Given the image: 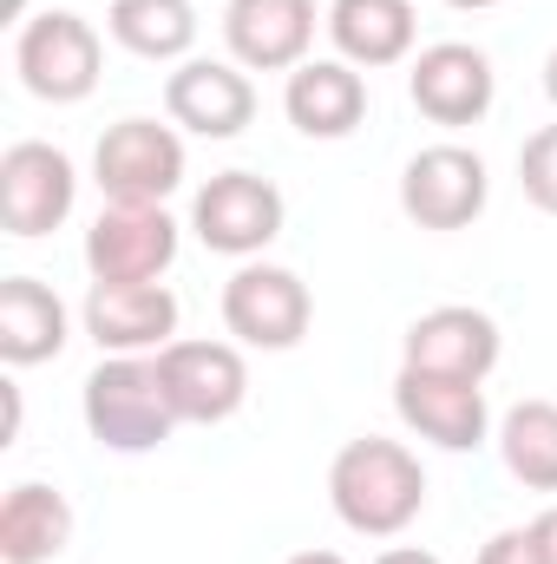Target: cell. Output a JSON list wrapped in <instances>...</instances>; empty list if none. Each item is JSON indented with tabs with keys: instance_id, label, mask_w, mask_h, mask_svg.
<instances>
[{
	"instance_id": "cell-12",
	"label": "cell",
	"mask_w": 557,
	"mask_h": 564,
	"mask_svg": "<svg viewBox=\"0 0 557 564\" xmlns=\"http://www.w3.org/2000/svg\"><path fill=\"white\" fill-rule=\"evenodd\" d=\"M86 335L106 355L171 348V335H177V295L164 282H92V295H86Z\"/></svg>"
},
{
	"instance_id": "cell-24",
	"label": "cell",
	"mask_w": 557,
	"mask_h": 564,
	"mask_svg": "<svg viewBox=\"0 0 557 564\" xmlns=\"http://www.w3.org/2000/svg\"><path fill=\"white\" fill-rule=\"evenodd\" d=\"M479 564H545V558H538L532 532H499V539L479 552Z\"/></svg>"
},
{
	"instance_id": "cell-15",
	"label": "cell",
	"mask_w": 557,
	"mask_h": 564,
	"mask_svg": "<svg viewBox=\"0 0 557 564\" xmlns=\"http://www.w3.org/2000/svg\"><path fill=\"white\" fill-rule=\"evenodd\" d=\"M394 401H401V421L414 426L419 440H433V446L466 453V446L485 440V394H479V381H446V375L401 368Z\"/></svg>"
},
{
	"instance_id": "cell-4",
	"label": "cell",
	"mask_w": 557,
	"mask_h": 564,
	"mask_svg": "<svg viewBox=\"0 0 557 564\" xmlns=\"http://www.w3.org/2000/svg\"><path fill=\"white\" fill-rule=\"evenodd\" d=\"M177 257V224L164 204H106L86 230L92 282H157Z\"/></svg>"
},
{
	"instance_id": "cell-13",
	"label": "cell",
	"mask_w": 557,
	"mask_h": 564,
	"mask_svg": "<svg viewBox=\"0 0 557 564\" xmlns=\"http://www.w3.org/2000/svg\"><path fill=\"white\" fill-rule=\"evenodd\" d=\"M407 93H414V106L433 126H472L492 106V59L479 46H466V40H439L414 59Z\"/></svg>"
},
{
	"instance_id": "cell-19",
	"label": "cell",
	"mask_w": 557,
	"mask_h": 564,
	"mask_svg": "<svg viewBox=\"0 0 557 564\" xmlns=\"http://www.w3.org/2000/svg\"><path fill=\"white\" fill-rule=\"evenodd\" d=\"M73 539V506L53 486H13L0 499V564H46Z\"/></svg>"
},
{
	"instance_id": "cell-11",
	"label": "cell",
	"mask_w": 557,
	"mask_h": 564,
	"mask_svg": "<svg viewBox=\"0 0 557 564\" xmlns=\"http://www.w3.org/2000/svg\"><path fill=\"white\" fill-rule=\"evenodd\" d=\"M492 361H499V328H492L485 308L446 302V308H426L414 328H407V368H414V375L485 381Z\"/></svg>"
},
{
	"instance_id": "cell-1",
	"label": "cell",
	"mask_w": 557,
	"mask_h": 564,
	"mask_svg": "<svg viewBox=\"0 0 557 564\" xmlns=\"http://www.w3.org/2000/svg\"><path fill=\"white\" fill-rule=\"evenodd\" d=\"M328 499H335L341 525H354V532H368V539H394V532L414 525L419 506H426V473H419V459L401 440L368 433V440H348V446L335 453V466H328Z\"/></svg>"
},
{
	"instance_id": "cell-6",
	"label": "cell",
	"mask_w": 557,
	"mask_h": 564,
	"mask_svg": "<svg viewBox=\"0 0 557 564\" xmlns=\"http://www.w3.org/2000/svg\"><path fill=\"white\" fill-rule=\"evenodd\" d=\"M401 210L419 230H466L485 210V164L466 144H426L401 171Z\"/></svg>"
},
{
	"instance_id": "cell-29",
	"label": "cell",
	"mask_w": 557,
	"mask_h": 564,
	"mask_svg": "<svg viewBox=\"0 0 557 564\" xmlns=\"http://www.w3.org/2000/svg\"><path fill=\"white\" fill-rule=\"evenodd\" d=\"M545 93L557 99V53H551V66H545Z\"/></svg>"
},
{
	"instance_id": "cell-2",
	"label": "cell",
	"mask_w": 557,
	"mask_h": 564,
	"mask_svg": "<svg viewBox=\"0 0 557 564\" xmlns=\"http://www.w3.org/2000/svg\"><path fill=\"white\" fill-rule=\"evenodd\" d=\"M86 426L99 446L112 453H151L157 440H171L177 426V408L164 394V375L157 361H139V355H112L86 375Z\"/></svg>"
},
{
	"instance_id": "cell-17",
	"label": "cell",
	"mask_w": 557,
	"mask_h": 564,
	"mask_svg": "<svg viewBox=\"0 0 557 564\" xmlns=\"http://www.w3.org/2000/svg\"><path fill=\"white\" fill-rule=\"evenodd\" d=\"M223 26L243 66H295L315 33V0H230Z\"/></svg>"
},
{
	"instance_id": "cell-27",
	"label": "cell",
	"mask_w": 557,
	"mask_h": 564,
	"mask_svg": "<svg viewBox=\"0 0 557 564\" xmlns=\"http://www.w3.org/2000/svg\"><path fill=\"white\" fill-rule=\"evenodd\" d=\"M374 564H439V558H433V552H419V545H387Z\"/></svg>"
},
{
	"instance_id": "cell-3",
	"label": "cell",
	"mask_w": 557,
	"mask_h": 564,
	"mask_svg": "<svg viewBox=\"0 0 557 564\" xmlns=\"http://www.w3.org/2000/svg\"><path fill=\"white\" fill-rule=\"evenodd\" d=\"M20 73H26L33 99L73 106V99H86L99 86V33L73 7H46L20 33Z\"/></svg>"
},
{
	"instance_id": "cell-8",
	"label": "cell",
	"mask_w": 557,
	"mask_h": 564,
	"mask_svg": "<svg viewBox=\"0 0 557 564\" xmlns=\"http://www.w3.org/2000/svg\"><path fill=\"white\" fill-rule=\"evenodd\" d=\"M223 322L250 348H295L308 335V289L295 270L250 263L223 282Z\"/></svg>"
},
{
	"instance_id": "cell-7",
	"label": "cell",
	"mask_w": 557,
	"mask_h": 564,
	"mask_svg": "<svg viewBox=\"0 0 557 564\" xmlns=\"http://www.w3.org/2000/svg\"><path fill=\"white\" fill-rule=\"evenodd\" d=\"M157 375H164V394L177 408V421H230L243 408V388H250V368L230 341H171L157 348Z\"/></svg>"
},
{
	"instance_id": "cell-26",
	"label": "cell",
	"mask_w": 557,
	"mask_h": 564,
	"mask_svg": "<svg viewBox=\"0 0 557 564\" xmlns=\"http://www.w3.org/2000/svg\"><path fill=\"white\" fill-rule=\"evenodd\" d=\"M13 440H20V388L0 381V446H13Z\"/></svg>"
},
{
	"instance_id": "cell-22",
	"label": "cell",
	"mask_w": 557,
	"mask_h": 564,
	"mask_svg": "<svg viewBox=\"0 0 557 564\" xmlns=\"http://www.w3.org/2000/svg\"><path fill=\"white\" fill-rule=\"evenodd\" d=\"M106 20H112V33H119L132 53H144V59H171V53H184L190 33H197L190 0H112Z\"/></svg>"
},
{
	"instance_id": "cell-21",
	"label": "cell",
	"mask_w": 557,
	"mask_h": 564,
	"mask_svg": "<svg viewBox=\"0 0 557 564\" xmlns=\"http://www.w3.org/2000/svg\"><path fill=\"white\" fill-rule=\"evenodd\" d=\"M499 446L512 479H525L532 492H557V401H518L505 414Z\"/></svg>"
},
{
	"instance_id": "cell-23",
	"label": "cell",
	"mask_w": 557,
	"mask_h": 564,
	"mask_svg": "<svg viewBox=\"0 0 557 564\" xmlns=\"http://www.w3.org/2000/svg\"><path fill=\"white\" fill-rule=\"evenodd\" d=\"M518 184H525V197L538 210L557 217V126H538L525 139V151H518Z\"/></svg>"
},
{
	"instance_id": "cell-18",
	"label": "cell",
	"mask_w": 557,
	"mask_h": 564,
	"mask_svg": "<svg viewBox=\"0 0 557 564\" xmlns=\"http://www.w3.org/2000/svg\"><path fill=\"white\" fill-rule=\"evenodd\" d=\"M59 348H66L59 295L33 276H7L0 282V361L33 368V361H53Z\"/></svg>"
},
{
	"instance_id": "cell-16",
	"label": "cell",
	"mask_w": 557,
	"mask_h": 564,
	"mask_svg": "<svg viewBox=\"0 0 557 564\" xmlns=\"http://www.w3.org/2000/svg\"><path fill=\"white\" fill-rule=\"evenodd\" d=\"M282 106H288V126L302 139H348L361 126V112H368V86L341 59H308V66L288 73Z\"/></svg>"
},
{
	"instance_id": "cell-5",
	"label": "cell",
	"mask_w": 557,
	"mask_h": 564,
	"mask_svg": "<svg viewBox=\"0 0 557 564\" xmlns=\"http://www.w3.org/2000/svg\"><path fill=\"white\" fill-rule=\"evenodd\" d=\"M92 171H99V191L112 204H164L184 177V144L157 119H119L99 139Z\"/></svg>"
},
{
	"instance_id": "cell-28",
	"label": "cell",
	"mask_w": 557,
	"mask_h": 564,
	"mask_svg": "<svg viewBox=\"0 0 557 564\" xmlns=\"http://www.w3.org/2000/svg\"><path fill=\"white\" fill-rule=\"evenodd\" d=\"M288 564H348V558H341V552H295Z\"/></svg>"
},
{
	"instance_id": "cell-9",
	"label": "cell",
	"mask_w": 557,
	"mask_h": 564,
	"mask_svg": "<svg viewBox=\"0 0 557 564\" xmlns=\"http://www.w3.org/2000/svg\"><path fill=\"white\" fill-rule=\"evenodd\" d=\"M73 210V158L53 144L26 139L0 158V230L46 237Z\"/></svg>"
},
{
	"instance_id": "cell-20",
	"label": "cell",
	"mask_w": 557,
	"mask_h": 564,
	"mask_svg": "<svg viewBox=\"0 0 557 564\" xmlns=\"http://www.w3.org/2000/svg\"><path fill=\"white\" fill-rule=\"evenodd\" d=\"M328 26L354 66H394L414 46V0H335Z\"/></svg>"
},
{
	"instance_id": "cell-14",
	"label": "cell",
	"mask_w": 557,
	"mask_h": 564,
	"mask_svg": "<svg viewBox=\"0 0 557 564\" xmlns=\"http://www.w3.org/2000/svg\"><path fill=\"white\" fill-rule=\"evenodd\" d=\"M164 106L177 126L204 132V139H237L250 119H256V93L237 66H217V59H190L171 73L164 86Z\"/></svg>"
},
{
	"instance_id": "cell-25",
	"label": "cell",
	"mask_w": 557,
	"mask_h": 564,
	"mask_svg": "<svg viewBox=\"0 0 557 564\" xmlns=\"http://www.w3.org/2000/svg\"><path fill=\"white\" fill-rule=\"evenodd\" d=\"M525 532H532V545H538V558H545V564H557V506H551V512H538V519H532Z\"/></svg>"
},
{
	"instance_id": "cell-10",
	"label": "cell",
	"mask_w": 557,
	"mask_h": 564,
	"mask_svg": "<svg viewBox=\"0 0 557 564\" xmlns=\"http://www.w3.org/2000/svg\"><path fill=\"white\" fill-rule=\"evenodd\" d=\"M282 230V191L256 171H217L197 191V237L223 257H250Z\"/></svg>"
}]
</instances>
